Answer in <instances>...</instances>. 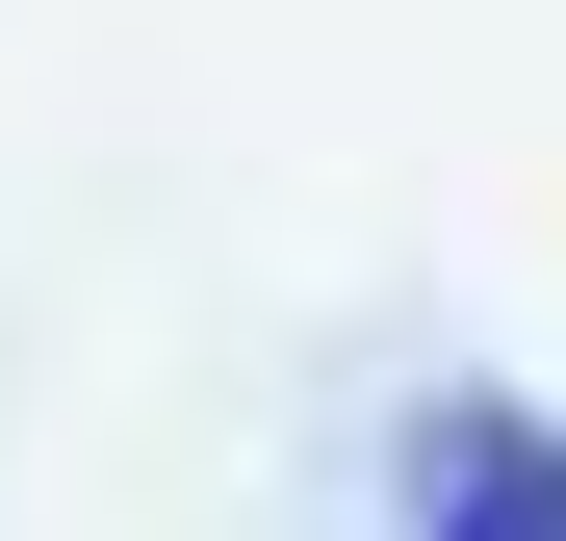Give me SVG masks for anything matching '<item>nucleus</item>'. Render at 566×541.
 <instances>
[{
	"label": "nucleus",
	"instance_id": "1",
	"mask_svg": "<svg viewBox=\"0 0 566 541\" xmlns=\"http://www.w3.org/2000/svg\"><path fill=\"white\" fill-rule=\"evenodd\" d=\"M412 541H566V438L515 387H438L412 413Z\"/></svg>",
	"mask_w": 566,
	"mask_h": 541
}]
</instances>
